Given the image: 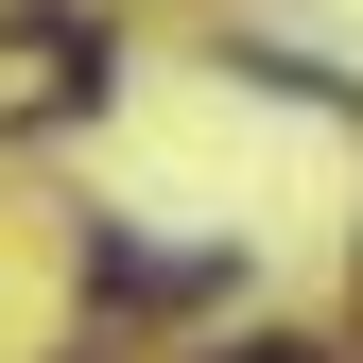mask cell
I'll use <instances>...</instances> for the list:
<instances>
[{
    "label": "cell",
    "mask_w": 363,
    "mask_h": 363,
    "mask_svg": "<svg viewBox=\"0 0 363 363\" xmlns=\"http://www.w3.org/2000/svg\"><path fill=\"white\" fill-rule=\"evenodd\" d=\"M225 363H311V346H225Z\"/></svg>",
    "instance_id": "cell-1"
}]
</instances>
